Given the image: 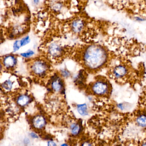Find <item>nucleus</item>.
Returning a JSON list of instances; mask_svg holds the SVG:
<instances>
[{
  "instance_id": "obj_1",
  "label": "nucleus",
  "mask_w": 146,
  "mask_h": 146,
  "mask_svg": "<svg viewBox=\"0 0 146 146\" xmlns=\"http://www.w3.org/2000/svg\"><path fill=\"white\" fill-rule=\"evenodd\" d=\"M107 58L106 52L103 48L97 46H93L88 48L85 55V64L90 68L96 69L102 66Z\"/></svg>"
},
{
  "instance_id": "obj_2",
  "label": "nucleus",
  "mask_w": 146,
  "mask_h": 146,
  "mask_svg": "<svg viewBox=\"0 0 146 146\" xmlns=\"http://www.w3.org/2000/svg\"><path fill=\"white\" fill-rule=\"evenodd\" d=\"M109 88L108 84L102 81L96 82L93 86L94 93L98 95H104L108 94Z\"/></svg>"
},
{
  "instance_id": "obj_20",
  "label": "nucleus",
  "mask_w": 146,
  "mask_h": 146,
  "mask_svg": "<svg viewBox=\"0 0 146 146\" xmlns=\"http://www.w3.org/2000/svg\"><path fill=\"white\" fill-rule=\"evenodd\" d=\"M31 135L32 137H34V138H37V137H38L37 135L35 134V133H31Z\"/></svg>"
},
{
  "instance_id": "obj_11",
  "label": "nucleus",
  "mask_w": 146,
  "mask_h": 146,
  "mask_svg": "<svg viewBox=\"0 0 146 146\" xmlns=\"http://www.w3.org/2000/svg\"><path fill=\"white\" fill-rule=\"evenodd\" d=\"M87 108V106L85 104L78 105L77 106L78 111L81 115H83V116L88 114Z\"/></svg>"
},
{
  "instance_id": "obj_12",
  "label": "nucleus",
  "mask_w": 146,
  "mask_h": 146,
  "mask_svg": "<svg viewBox=\"0 0 146 146\" xmlns=\"http://www.w3.org/2000/svg\"><path fill=\"white\" fill-rule=\"evenodd\" d=\"M137 122L140 126L145 127L146 126V116L144 115L140 116L137 119Z\"/></svg>"
},
{
  "instance_id": "obj_5",
  "label": "nucleus",
  "mask_w": 146,
  "mask_h": 146,
  "mask_svg": "<svg viewBox=\"0 0 146 146\" xmlns=\"http://www.w3.org/2000/svg\"><path fill=\"white\" fill-rule=\"evenodd\" d=\"M49 52L52 56L56 57L60 54L61 49L58 46L53 43L50 46L49 48Z\"/></svg>"
},
{
  "instance_id": "obj_9",
  "label": "nucleus",
  "mask_w": 146,
  "mask_h": 146,
  "mask_svg": "<svg viewBox=\"0 0 146 146\" xmlns=\"http://www.w3.org/2000/svg\"><path fill=\"white\" fill-rule=\"evenodd\" d=\"M30 99L29 96L25 95L20 96L18 99L17 102L21 106H24L28 104L29 102Z\"/></svg>"
},
{
  "instance_id": "obj_8",
  "label": "nucleus",
  "mask_w": 146,
  "mask_h": 146,
  "mask_svg": "<svg viewBox=\"0 0 146 146\" xmlns=\"http://www.w3.org/2000/svg\"><path fill=\"white\" fill-rule=\"evenodd\" d=\"M83 27V24L80 20H76L72 23V29L75 32H80L82 29Z\"/></svg>"
},
{
  "instance_id": "obj_14",
  "label": "nucleus",
  "mask_w": 146,
  "mask_h": 146,
  "mask_svg": "<svg viewBox=\"0 0 146 146\" xmlns=\"http://www.w3.org/2000/svg\"><path fill=\"white\" fill-rule=\"evenodd\" d=\"M12 82L10 81H6L2 84L3 88L7 90H10L12 88Z\"/></svg>"
},
{
  "instance_id": "obj_17",
  "label": "nucleus",
  "mask_w": 146,
  "mask_h": 146,
  "mask_svg": "<svg viewBox=\"0 0 146 146\" xmlns=\"http://www.w3.org/2000/svg\"><path fill=\"white\" fill-rule=\"evenodd\" d=\"M34 52L32 51H29L27 52L21 54V55L23 57H25V58H29L32 56L34 54Z\"/></svg>"
},
{
  "instance_id": "obj_6",
  "label": "nucleus",
  "mask_w": 146,
  "mask_h": 146,
  "mask_svg": "<svg viewBox=\"0 0 146 146\" xmlns=\"http://www.w3.org/2000/svg\"><path fill=\"white\" fill-rule=\"evenodd\" d=\"M4 64L7 67H12L17 64V60L13 56H7L4 59Z\"/></svg>"
},
{
  "instance_id": "obj_18",
  "label": "nucleus",
  "mask_w": 146,
  "mask_h": 146,
  "mask_svg": "<svg viewBox=\"0 0 146 146\" xmlns=\"http://www.w3.org/2000/svg\"><path fill=\"white\" fill-rule=\"evenodd\" d=\"M48 146H55L56 144L54 142L52 141H50L48 142Z\"/></svg>"
},
{
  "instance_id": "obj_4",
  "label": "nucleus",
  "mask_w": 146,
  "mask_h": 146,
  "mask_svg": "<svg viewBox=\"0 0 146 146\" xmlns=\"http://www.w3.org/2000/svg\"><path fill=\"white\" fill-rule=\"evenodd\" d=\"M33 125L37 129H41L46 124V120L42 116H36L33 120Z\"/></svg>"
},
{
  "instance_id": "obj_16",
  "label": "nucleus",
  "mask_w": 146,
  "mask_h": 146,
  "mask_svg": "<svg viewBox=\"0 0 146 146\" xmlns=\"http://www.w3.org/2000/svg\"><path fill=\"white\" fill-rule=\"evenodd\" d=\"M21 46V42L20 41H17L15 42L13 45V49H14V52H16L18 51L19 49Z\"/></svg>"
},
{
  "instance_id": "obj_3",
  "label": "nucleus",
  "mask_w": 146,
  "mask_h": 146,
  "mask_svg": "<svg viewBox=\"0 0 146 146\" xmlns=\"http://www.w3.org/2000/svg\"><path fill=\"white\" fill-rule=\"evenodd\" d=\"M33 70L37 74H42L46 70V65L41 62H36L33 65Z\"/></svg>"
},
{
  "instance_id": "obj_21",
  "label": "nucleus",
  "mask_w": 146,
  "mask_h": 146,
  "mask_svg": "<svg viewBox=\"0 0 146 146\" xmlns=\"http://www.w3.org/2000/svg\"><path fill=\"white\" fill-rule=\"evenodd\" d=\"M39 0H34V3L35 4H37L39 2Z\"/></svg>"
},
{
  "instance_id": "obj_15",
  "label": "nucleus",
  "mask_w": 146,
  "mask_h": 146,
  "mask_svg": "<svg viewBox=\"0 0 146 146\" xmlns=\"http://www.w3.org/2000/svg\"><path fill=\"white\" fill-rule=\"evenodd\" d=\"M30 41V39L29 36H26V37H25L24 38H23V39H22L21 40H20L21 46H25V45L28 44V43H29Z\"/></svg>"
},
{
  "instance_id": "obj_13",
  "label": "nucleus",
  "mask_w": 146,
  "mask_h": 146,
  "mask_svg": "<svg viewBox=\"0 0 146 146\" xmlns=\"http://www.w3.org/2000/svg\"><path fill=\"white\" fill-rule=\"evenodd\" d=\"M71 129H72V132L73 135H76L78 134L80 132L81 128L80 125L76 124H73L71 126Z\"/></svg>"
},
{
  "instance_id": "obj_19",
  "label": "nucleus",
  "mask_w": 146,
  "mask_h": 146,
  "mask_svg": "<svg viewBox=\"0 0 146 146\" xmlns=\"http://www.w3.org/2000/svg\"><path fill=\"white\" fill-rule=\"evenodd\" d=\"M63 75H64V76H69V73L68 72L64 70L63 72Z\"/></svg>"
},
{
  "instance_id": "obj_10",
  "label": "nucleus",
  "mask_w": 146,
  "mask_h": 146,
  "mask_svg": "<svg viewBox=\"0 0 146 146\" xmlns=\"http://www.w3.org/2000/svg\"><path fill=\"white\" fill-rule=\"evenodd\" d=\"M63 84L60 80L56 79L54 80L52 83V87L55 91H59L62 88Z\"/></svg>"
},
{
  "instance_id": "obj_7",
  "label": "nucleus",
  "mask_w": 146,
  "mask_h": 146,
  "mask_svg": "<svg viewBox=\"0 0 146 146\" xmlns=\"http://www.w3.org/2000/svg\"><path fill=\"white\" fill-rule=\"evenodd\" d=\"M127 71L123 66H118L115 67L113 70V74L117 78H121L126 74Z\"/></svg>"
}]
</instances>
